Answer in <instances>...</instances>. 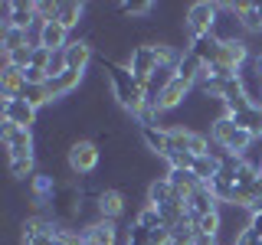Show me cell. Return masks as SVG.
I'll list each match as a JSON object with an SVG mask.
<instances>
[{
    "label": "cell",
    "instance_id": "17",
    "mask_svg": "<svg viewBox=\"0 0 262 245\" xmlns=\"http://www.w3.org/2000/svg\"><path fill=\"white\" fill-rule=\"evenodd\" d=\"M85 242L115 245V242H118V226H115L112 219H95L92 226H85Z\"/></svg>",
    "mask_w": 262,
    "mask_h": 245
},
{
    "label": "cell",
    "instance_id": "21",
    "mask_svg": "<svg viewBox=\"0 0 262 245\" xmlns=\"http://www.w3.org/2000/svg\"><path fill=\"white\" fill-rule=\"evenodd\" d=\"M82 13H85V7H82V4H76V0H62L59 10H56V20H59L66 30H76L79 23H82Z\"/></svg>",
    "mask_w": 262,
    "mask_h": 245
},
{
    "label": "cell",
    "instance_id": "25",
    "mask_svg": "<svg viewBox=\"0 0 262 245\" xmlns=\"http://www.w3.org/2000/svg\"><path fill=\"white\" fill-rule=\"evenodd\" d=\"M53 190H56L53 177H46V174L33 177V200H36V206H46V203L53 200Z\"/></svg>",
    "mask_w": 262,
    "mask_h": 245
},
{
    "label": "cell",
    "instance_id": "7",
    "mask_svg": "<svg viewBox=\"0 0 262 245\" xmlns=\"http://www.w3.org/2000/svg\"><path fill=\"white\" fill-rule=\"evenodd\" d=\"M190 92H193L190 82L180 79V76H174V79H170L158 95H154V102H151V105H154V108H158L161 114H164V111H174V108H180V105H184L187 98H190Z\"/></svg>",
    "mask_w": 262,
    "mask_h": 245
},
{
    "label": "cell",
    "instance_id": "23",
    "mask_svg": "<svg viewBox=\"0 0 262 245\" xmlns=\"http://www.w3.org/2000/svg\"><path fill=\"white\" fill-rule=\"evenodd\" d=\"M203 69H207V65H203V62L190 53V49H187L184 59H180V65H177V76H180V79H187L190 85H196V79L203 76Z\"/></svg>",
    "mask_w": 262,
    "mask_h": 245
},
{
    "label": "cell",
    "instance_id": "19",
    "mask_svg": "<svg viewBox=\"0 0 262 245\" xmlns=\"http://www.w3.org/2000/svg\"><path fill=\"white\" fill-rule=\"evenodd\" d=\"M23 88H27L23 69H16V65H4V72H0V92H4V98H20Z\"/></svg>",
    "mask_w": 262,
    "mask_h": 245
},
{
    "label": "cell",
    "instance_id": "6",
    "mask_svg": "<svg viewBox=\"0 0 262 245\" xmlns=\"http://www.w3.org/2000/svg\"><path fill=\"white\" fill-rule=\"evenodd\" d=\"M0 141L7 147V157H33V131L30 128H16L10 121L0 125Z\"/></svg>",
    "mask_w": 262,
    "mask_h": 245
},
{
    "label": "cell",
    "instance_id": "35",
    "mask_svg": "<svg viewBox=\"0 0 262 245\" xmlns=\"http://www.w3.org/2000/svg\"><path fill=\"white\" fill-rule=\"evenodd\" d=\"M256 7H259V20H262V4H256Z\"/></svg>",
    "mask_w": 262,
    "mask_h": 245
},
{
    "label": "cell",
    "instance_id": "34",
    "mask_svg": "<svg viewBox=\"0 0 262 245\" xmlns=\"http://www.w3.org/2000/svg\"><path fill=\"white\" fill-rule=\"evenodd\" d=\"M252 134H256V141H262V108H259V121H256V131H252Z\"/></svg>",
    "mask_w": 262,
    "mask_h": 245
},
{
    "label": "cell",
    "instance_id": "20",
    "mask_svg": "<svg viewBox=\"0 0 262 245\" xmlns=\"http://www.w3.org/2000/svg\"><path fill=\"white\" fill-rule=\"evenodd\" d=\"M23 46H30V33H23L16 27H0V49H4V56H10Z\"/></svg>",
    "mask_w": 262,
    "mask_h": 245
},
{
    "label": "cell",
    "instance_id": "18",
    "mask_svg": "<svg viewBox=\"0 0 262 245\" xmlns=\"http://www.w3.org/2000/svg\"><path fill=\"white\" fill-rule=\"evenodd\" d=\"M174 200H180V196L174 193V186H170L167 177L151 180V186H147V206L161 209V206H167V203H174Z\"/></svg>",
    "mask_w": 262,
    "mask_h": 245
},
{
    "label": "cell",
    "instance_id": "9",
    "mask_svg": "<svg viewBox=\"0 0 262 245\" xmlns=\"http://www.w3.org/2000/svg\"><path fill=\"white\" fill-rule=\"evenodd\" d=\"M4 121H10L16 128H33L36 121V108L23 98H4Z\"/></svg>",
    "mask_w": 262,
    "mask_h": 245
},
{
    "label": "cell",
    "instance_id": "5",
    "mask_svg": "<svg viewBox=\"0 0 262 245\" xmlns=\"http://www.w3.org/2000/svg\"><path fill=\"white\" fill-rule=\"evenodd\" d=\"M0 13H4V27H16L23 33H30L36 27V0H7L0 4Z\"/></svg>",
    "mask_w": 262,
    "mask_h": 245
},
{
    "label": "cell",
    "instance_id": "27",
    "mask_svg": "<svg viewBox=\"0 0 262 245\" xmlns=\"http://www.w3.org/2000/svg\"><path fill=\"white\" fill-rule=\"evenodd\" d=\"M20 98H23V102H30L33 108H43V105L53 102V98H49V92H46V85H27V88L20 92Z\"/></svg>",
    "mask_w": 262,
    "mask_h": 245
},
{
    "label": "cell",
    "instance_id": "36",
    "mask_svg": "<svg viewBox=\"0 0 262 245\" xmlns=\"http://www.w3.org/2000/svg\"><path fill=\"white\" fill-rule=\"evenodd\" d=\"M259 170H262V163H259Z\"/></svg>",
    "mask_w": 262,
    "mask_h": 245
},
{
    "label": "cell",
    "instance_id": "8",
    "mask_svg": "<svg viewBox=\"0 0 262 245\" xmlns=\"http://www.w3.org/2000/svg\"><path fill=\"white\" fill-rule=\"evenodd\" d=\"M98 157H102V154H98V147L92 144V141H76L69 147V170L72 174H92V170L98 167Z\"/></svg>",
    "mask_w": 262,
    "mask_h": 245
},
{
    "label": "cell",
    "instance_id": "10",
    "mask_svg": "<svg viewBox=\"0 0 262 245\" xmlns=\"http://www.w3.org/2000/svg\"><path fill=\"white\" fill-rule=\"evenodd\" d=\"M223 206H220V200L216 196H213V190L207 183L200 186V190H196L190 200H187V216L190 219H203V216H210V212H220Z\"/></svg>",
    "mask_w": 262,
    "mask_h": 245
},
{
    "label": "cell",
    "instance_id": "33",
    "mask_svg": "<svg viewBox=\"0 0 262 245\" xmlns=\"http://www.w3.org/2000/svg\"><path fill=\"white\" fill-rule=\"evenodd\" d=\"M151 245H170V229L167 226L151 229Z\"/></svg>",
    "mask_w": 262,
    "mask_h": 245
},
{
    "label": "cell",
    "instance_id": "2",
    "mask_svg": "<svg viewBox=\"0 0 262 245\" xmlns=\"http://www.w3.org/2000/svg\"><path fill=\"white\" fill-rule=\"evenodd\" d=\"M210 141L216 147H223V151H229V154H236V157H246L252 141H256V134L239 128L229 114H220V118L210 125Z\"/></svg>",
    "mask_w": 262,
    "mask_h": 245
},
{
    "label": "cell",
    "instance_id": "12",
    "mask_svg": "<svg viewBox=\"0 0 262 245\" xmlns=\"http://www.w3.org/2000/svg\"><path fill=\"white\" fill-rule=\"evenodd\" d=\"M167 180H170V186H174V193H177V196H180L184 203H187V200H190V196H193V193H196V190L203 186L200 180L193 177V170H180V167H170V170H167Z\"/></svg>",
    "mask_w": 262,
    "mask_h": 245
},
{
    "label": "cell",
    "instance_id": "15",
    "mask_svg": "<svg viewBox=\"0 0 262 245\" xmlns=\"http://www.w3.org/2000/svg\"><path fill=\"white\" fill-rule=\"evenodd\" d=\"M62 53H66V69L85 72V65L92 62V43H85V39H72Z\"/></svg>",
    "mask_w": 262,
    "mask_h": 245
},
{
    "label": "cell",
    "instance_id": "22",
    "mask_svg": "<svg viewBox=\"0 0 262 245\" xmlns=\"http://www.w3.org/2000/svg\"><path fill=\"white\" fill-rule=\"evenodd\" d=\"M170 245H196V226L193 219H180L177 226H170Z\"/></svg>",
    "mask_w": 262,
    "mask_h": 245
},
{
    "label": "cell",
    "instance_id": "14",
    "mask_svg": "<svg viewBox=\"0 0 262 245\" xmlns=\"http://www.w3.org/2000/svg\"><path fill=\"white\" fill-rule=\"evenodd\" d=\"M220 46H223V36L207 33V36H200V39H193V43H190V53H193L203 65H213V62L220 59Z\"/></svg>",
    "mask_w": 262,
    "mask_h": 245
},
{
    "label": "cell",
    "instance_id": "28",
    "mask_svg": "<svg viewBox=\"0 0 262 245\" xmlns=\"http://www.w3.org/2000/svg\"><path fill=\"white\" fill-rule=\"evenodd\" d=\"M135 223H138V226H144L147 232H151V229H161V226H164V223H161V212L154 209V206H144L141 212H138Z\"/></svg>",
    "mask_w": 262,
    "mask_h": 245
},
{
    "label": "cell",
    "instance_id": "16",
    "mask_svg": "<svg viewBox=\"0 0 262 245\" xmlns=\"http://www.w3.org/2000/svg\"><path fill=\"white\" fill-rule=\"evenodd\" d=\"M95 209H98V219H112L115 223V219L125 212V196H121L118 190H105V193H98Z\"/></svg>",
    "mask_w": 262,
    "mask_h": 245
},
{
    "label": "cell",
    "instance_id": "3",
    "mask_svg": "<svg viewBox=\"0 0 262 245\" xmlns=\"http://www.w3.org/2000/svg\"><path fill=\"white\" fill-rule=\"evenodd\" d=\"M216 23H220V7L216 4H193L190 10H187L184 30L193 43V39L207 36V33H216Z\"/></svg>",
    "mask_w": 262,
    "mask_h": 245
},
{
    "label": "cell",
    "instance_id": "13",
    "mask_svg": "<svg viewBox=\"0 0 262 245\" xmlns=\"http://www.w3.org/2000/svg\"><path fill=\"white\" fill-rule=\"evenodd\" d=\"M82 76H85V72H76V69H66L62 76H56V79H49L46 82V92H49V98H66L69 92H76V88L82 85Z\"/></svg>",
    "mask_w": 262,
    "mask_h": 245
},
{
    "label": "cell",
    "instance_id": "11",
    "mask_svg": "<svg viewBox=\"0 0 262 245\" xmlns=\"http://www.w3.org/2000/svg\"><path fill=\"white\" fill-rule=\"evenodd\" d=\"M141 137H144V144L151 147L154 154H158V157H164V160H170L174 157V144H170V134H167V128H141Z\"/></svg>",
    "mask_w": 262,
    "mask_h": 245
},
{
    "label": "cell",
    "instance_id": "4",
    "mask_svg": "<svg viewBox=\"0 0 262 245\" xmlns=\"http://www.w3.org/2000/svg\"><path fill=\"white\" fill-rule=\"evenodd\" d=\"M158 69H161V65H158V56H154L151 43L131 49V56H128V72L135 76V82L144 88V92H147V85H151V79H154V72H158Z\"/></svg>",
    "mask_w": 262,
    "mask_h": 245
},
{
    "label": "cell",
    "instance_id": "26",
    "mask_svg": "<svg viewBox=\"0 0 262 245\" xmlns=\"http://www.w3.org/2000/svg\"><path fill=\"white\" fill-rule=\"evenodd\" d=\"M10 177L13 180H33V177H36V160H33V157H13L10 160Z\"/></svg>",
    "mask_w": 262,
    "mask_h": 245
},
{
    "label": "cell",
    "instance_id": "32",
    "mask_svg": "<svg viewBox=\"0 0 262 245\" xmlns=\"http://www.w3.org/2000/svg\"><path fill=\"white\" fill-rule=\"evenodd\" d=\"M49 62H53V49L33 46V65H36V69H49Z\"/></svg>",
    "mask_w": 262,
    "mask_h": 245
},
{
    "label": "cell",
    "instance_id": "29",
    "mask_svg": "<svg viewBox=\"0 0 262 245\" xmlns=\"http://www.w3.org/2000/svg\"><path fill=\"white\" fill-rule=\"evenodd\" d=\"M125 245H151V232H147L144 226L131 223V229H128V239H125Z\"/></svg>",
    "mask_w": 262,
    "mask_h": 245
},
{
    "label": "cell",
    "instance_id": "24",
    "mask_svg": "<svg viewBox=\"0 0 262 245\" xmlns=\"http://www.w3.org/2000/svg\"><path fill=\"white\" fill-rule=\"evenodd\" d=\"M190 170H193V177L200 180V183H210V180L216 177V170H220V160L213 157V154H207V157H196Z\"/></svg>",
    "mask_w": 262,
    "mask_h": 245
},
{
    "label": "cell",
    "instance_id": "31",
    "mask_svg": "<svg viewBox=\"0 0 262 245\" xmlns=\"http://www.w3.org/2000/svg\"><path fill=\"white\" fill-rule=\"evenodd\" d=\"M121 10L131 13V16H147L154 10V4H151V0H135V4H121Z\"/></svg>",
    "mask_w": 262,
    "mask_h": 245
},
{
    "label": "cell",
    "instance_id": "30",
    "mask_svg": "<svg viewBox=\"0 0 262 245\" xmlns=\"http://www.w3.org/2000/svg\"><path fill=\"white\" fill-rule=\"evenodd\" d=\"M23 245H59V226H49L46 232H39L36 239L23 242Z\"/></svg>",
    "mask_w": 262,
    "mask_h": 245
},
{
    "label": "cell",
    "instance_id": "1",
    "mask_svg": "<svg viewBox=\"0 0 262 245\" xmlns=\"http://www.w3.org/2000/svg\"><path fill=\"white\" fill-rule=\"evenodd\" d=\"M105 69H108L112 92H115V98H118V105L131 114V118H135V114L141 111L147 102H151V98H147V92L135 82V76L128 72V65L121 69V65H115V62H105Z\"/></svg>",
    "mask_w": 262,
    "mask_h": 245
}]
</instances>
